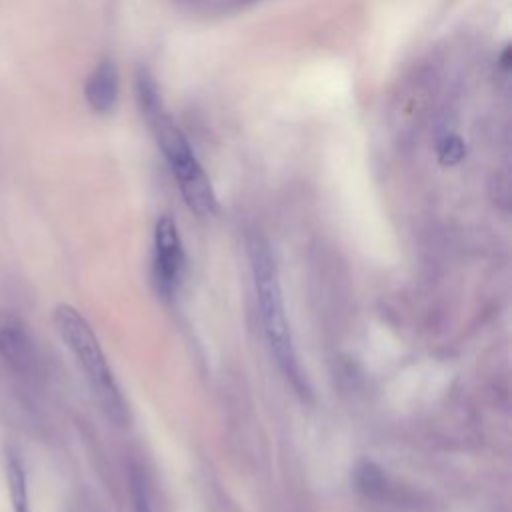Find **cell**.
I'll list each match as a JSON object with an SVG mask.
<instances>
[{"instance_id": "6da1fadb", "label": "cell", "mask_w": 512, "mask_h": 512, "mask_svg": "<svg viewBox=\"0 0 512 512\" xmlns=\"http://www.w3.org/2000/svg\"><path fill=\"white\" fill-rule=\"evenodd\" d=\"M136 98L140 112L178 182L186 206L198 216H212L218 204L210 178L196 160L188 138L164 108L158 86L146 70L138 72Z\"/></svg>"}, {"instance_id": "7a4b0ae2", "label": "cell", "mask_w": 512, "mask_h": 512, "mask_svg": "<svg viewBox=\"0 0 512 512\" xmlns=\"http://www.w3.org/2000/svg\"><path fill=\"white\" fill-rule=\"evenodd\" d=\"M248 260H250V270H252L254 290H256L258 310H260L258 314H260L268 348L278 368L282 370V374L298 390H304V376L300 372V364H298V356H296V348H294V340H292V332L286 316L280 274L266 238L258 234L250 238Z\"/></svg>"}, {"instance_id": "3957f363", "label": "cell", "mask_w": 512, "mask_h": 512, "mask_svg": "<svg viewBox=\"0 0 512 512\" xmlns=\"http://www.w3.org/2000/svg\"><path fill=\"white\" fill-rule=\"evenodd\" d=\"M52 322L58 336L82 368L92 396L104 416L116 426H126L130 422L126 400L88 320L74 306L58 304L52 310Z\"/></svg>"}, {"instance_id": "277c9868", "label": "cell", "mask_w": 512, "mask_h": 512, "mask_svg": "<svg viewBox=\"0 0 512 512\" xmlns=\"http://www.w3.org/2000/svg\"><path fill=\"white\" fill-rule=\"evenodd\" d=\"M184 248L178 228L170 216H160L154 226V256L152 276L160 296L170 298L180 286L184 276Z\"/></svg>"}, {"instance_id": "5b68a950", "label": "cell", "mask_w": 512, "mask_h": 512, "mask_svg": "<svg viewBox=\"0 0 512 512\" xmlns=\"http://www.w3.org/2000/svg\"><path fill=\"white\" fill-rule=\"evenodd\" d=\"M0 360L16 374L32 378L40 370V356L30 326L12 310H0Z\"/></svg>"}, {"instance_id": "8992f818", "label": "cell", "mask_w": 512, "mask_h": 512, "mask_svg": "<svg viewBox=\"0 0 512 512\" xmlns=\"http://www.w3.org/2000/svg\"><path fill=\"white\" fill-rule=\"evenodd\" d=\"M86 102L98 114H106L116 106L118 100V70L112 60H102L90 72L84 86Z\"/></svg>"}, {"instance_id": "52a82bcc", "label": "cell", "mask_w": 512, "mask_h": 512, "mask_svg": "<svg viewBox=\"0 0 512 512\" xmlns=\"http://www.w3.org/2000/svg\"><path fill=\"white\" fill-rule=\"evenodd\" d=\"M4 470H6V486L12 502L14 512H30V498H28V476L26 466L22 462L20 450L10 444L4 452Z\"/></svg>"}, {"instance_id": "ba28073f", "label": "cell", "mask_w": 512, "mask_h": 512, "mask_svg": "<svg viewBox=\"0 0 512 512\" xmlns=\"http://www.w3.org/2000/svg\"><path fill=\"white\" fill-rule=\"evenodd\" d=\"M436 156H438L440 164L454 166L464 160L466 144L456 132H444L436 138Z\"/></svg>"}, {"instance_id": "9c48e42d", "label": "cell", "mask_w": 512, "mask_h": 512, "mask_svg": "<svg viewBox=\"0 0 512 512\" xmlns=\"http://www.w3.org/2000/svg\"><path fill=\"white\" fill-rule=\"evenodd\" d=\"M356 480L360 490H364L366 494H372L374 490L382 488V474L380 468H376L372 462H362L360 468L356 470Z\"/></svg>"}, {"instance_id": "30bf717a", "label": "cell", "mask_w": 512, "mask_h": 512, "mask_svg": "<svg viewBox=\"0 0 512 512\" xmlns=\"http://www.w3.org/2000/svg\"><path fill=\"white\" fill-rule=\"evenodd\" d=\"M130 486H132L134 512H152V506H150V496H148V490H146V484H144V480H142L138 474H132Z\"/></svg>"}, {"instance_id": "8fae6325", "label": "cell", "mask_w": 512, "mask_h": 512, "mask_svg": "<svg viewBox=\"0 0 512 512\" xmlns=\"http://www.w3.org/2000/svg\"><path fill=\"white\" fill-rule=\"evenodd\" d=\"M68 512H100V510L94 508V506H90V504L84 502V500H78V502H72V504H70Z\"/></svg>"}]
</instances>
